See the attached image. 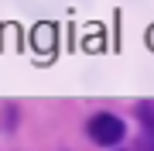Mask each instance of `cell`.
<instances>
[{
	"label": "cell",
	"instance_id": "6da1fadb",
	"mask_svg": "<svg viewBox=\"0 0 154 151\" xmlns=\"http://www.w3.org/2000/svg\"><path fill=\"white\" fill-rule=\"evenodd\" d=\"M89 137H93L96 144H103V148H113V144H120L127 137V127H123L120 117H113V113H96V117L89 120Z\"/></svg>",
	"mask_w": 154,
	"mask_h": 151
}]
</instances>
